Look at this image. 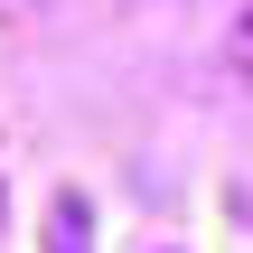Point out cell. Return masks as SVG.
Wrapping results in <instances>:
<instances>
[{"label": "cell", "instance_id": "cell-1", "mask_svg": "<svg viewBox=\"0 0 253 253\" xmlns=\"http://www.w3.org/2000/svg\"><path fill=\"white\" fill-rule=\"evenodd\" d=\"M47 253H94V216H84V197H75V188H56V197H47Z\"/></svg>", "mask_w": 253, "mask_h": 253}, {"label": "cell", "instance_id": "cell-2", "mask_svg": "<svg viewBox=\"0 0 253 253\" xmlns=\"http://www.w3.org/2000/svg\"><path fill=\"white\" fill-rule=\"evenodd\" d=\"M225 66L253 84V0H235V28H225Z\"/></svg>", "mask_w": 253, "mask_h": 253}, {"label": "cell", "instance_id": "cell-3", "mask_svg": "<svg viewBox=\"0 0 253 253\" xmlns=\"http://www.w3.org/2000/svg\"><path fill=\"white\" fill-rule=\"evenodd\" d=\"M0 216H9V188H0Z\"/></svg>", "mask_w": 253, "mask_h": 253}]
</instances>
